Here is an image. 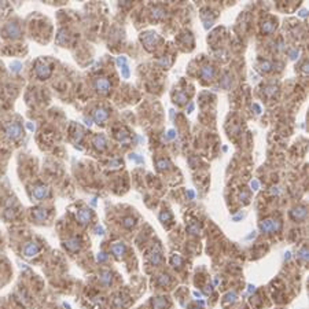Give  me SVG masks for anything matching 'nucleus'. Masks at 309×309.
<instances>
[{
    "label": "nucleus",
    "mask_w": 309,
    "mask_h": 309,
    "mask_svg": "<svg viewBox=\"0 0 309 309\" xmlns=\"http://www.w3.org/2000/svg\"><path fill=\"white\" fill-rule=\"evenodd\" d=\"M254 290H256V287H254V286H252V284H250V286H249V293H253V291H254Z\"/></svg>",
    "instance_id": "79ce46f5"
},
{
    "label": "nucleus",
    "mask_w": 309,
    "mask_h": 309,
    "mask_svg": "<svg viewBox=\"0 0 309 309\" xmlns=\"http://www.w3.org/2000/svg\"><path fill=\"white\" fill-rule=\"evenodd\" d=\"M106 258H107V256L103 252H100L99 254H98V261H104Z\"/></svg>",
    "instance_id": "72a5a7b5"
},
{
    "label": "nucleus",
    "mask_w": 309,
    "mask_h": 309,
    "mask_svg": "<svg viewBox=\"0 0 309 309\" xmlns=\"http://www.w3.org/2000/svg\"><path fill=\"white\" fill-rule=\"evenodd\" d=\"M28 128L30 129V131H32V129H35V125H32L30 122H29V124H28Z\"/></svg>",
    "instance_id": "a18cd8bd"
},
{
    "label": "nucleus",
    "mask_w": 309,
    "mask_h": 309,
    "mask_svg": "<svg viewBox=\"0 0 309 309\" xmlns=\"http://www.w3.org/2000/svg\"><path fill=\"white\" fill-rule=\"evenodd\" d=\"M65 246H66V249L71 250V252H76L80 247V239H77V238L68 239V241L65 242Z\"/></svg>",
    "instance_id": "9d476101"
},
{
    "label": "nucleus",
    "mask_w": 309,
    "mask_h": 309,
    "mask_svg": "<svg viewBox=\"0 0 309 309\" xmlns=\"http://www.w3.org/2000/svg\"><path fill=\"white\" fill-rule=\"evenodd\" d=\"M99 279H100V282H102V283L109 284V283H110V280H111V275H110V272H106V271H103V272H100Z\"/></svg>",
    "instance_id": "dca6fc26"
},
{
    "label": "nucleus",
    "mask_w": 309,
    "mask_h": 309,
    "mask_svg": "<svg viewBox=\"0 0 309 309\" xmlns=\"http://www.w3.org/2000/svg\"><path fill=\"white\" fill-rule=\"evenodd\" d=\"M36 74L39 76L41 80H44V78H47V77H50V74H51V69L47 66V65H44V63H40V65H37V68H36Z\"/></svg>",
    "instance_id": "423d86ee"
},
{
    "label": "nucleus",
    "mask_w": 309,
    "mask_h": 309,
    "mask_svg": "<svg viewBox=\"0 0 309 309\" xmlns=\"http://www.w3.org/2000/svg\"><path fill=\"white\" fill-rule=\"evenodd\" d=\"M142 40L149 50H153L154 47H155L157 41H158V37H157L155 33H147L144 37H142Z\"/></svg>",
    "instance_id": "39448f33"
},
{
    "label": "nucleus",
    "mask_w": 309,
    "mask_h": 309,
    "mask_svg": "<svg viewBox=\"0 0 309 309\" xmlns=\"http://www.w3.org/2000/svg\"><path fill=\"white\" fill-rule=\"evenodd\" d=\"M93 116H95V120L98 121V122H103V121L107 118V111L103 110V109H98Z\"/></svg>",
    "instance_id": "4468645a"
},
{
    "label": "nucleus",
    "mask_w": 309,
    "mask_h": 309,
    "mask_svg": "<svg viewBox=\"0 0 309 309\" xmlns=\"http://www.w3.org/2000/svg\"><path fill=\"white\" fill-rule=\"evenodd\" d=\"M47 195H48V188H47L46 185H39V187H36L33 190V196L36 199H43Z\"/></svg>",
    "instance_id": "6e6552de"
},
{
    "label": "nucleus",
    "mask_w": 309,
    "mask_h": 309,
    "mask_svg": "<svg viewBox=\"0 0 309 309\" xmlns=\"http://www.w3.org/2000/svg\"><path fill=\"white\" fill-rule=\"evenodd\" d=\"M161 261H162V257H161L160 253H153V254H151V263H153L154 265H160Z\"/></svg>",
    "instance_id": "412c9836"
},
{
    "label": "nucleus",
    "mask_w": 309,
    "mask_h": 309,
    "mask_svg": "<svg viewBox=\"0 0 309 309\" xmlns=\"http://www.w3.org/2000/svg\"><path fill=\"white\" fill-rule=\"evenodd\" d=\"M174 136H176L174 131H169V132H168V139H173Z\"/></svg>",
    "instance_id": "e433bc0d"
},
{
    "label": "nucleus",
    "mask_w": 309,
    "mask_h": 309,
    "mask_svg": "<svg viewBox=\"0 0 309 309\" xmlns=\"http://www.w3.org/2000/svg\"><path fill=\"white\" fill-rule=\"evenodd\" d=\"M160 219L162 223H165V221H171L172 220V216L169 212H162V213L160 214Z\"/></svg>",
    "instance_id": "b1692460"
},
{
    "label": "nucleus",
    "mask_w": 309,
    "mask_h": 309,
    "mask_svg": "<svg viewBox=\"0 0 309 309\" xmlns=\"http://www.w3.org/2000/svg\"><path fill=\"white\" fill-rule=\"evenodd\" d=\"M306 214H308V210H306L305 206H298V207H295L294 210H291V213H290V216H291L293 220L295 221H302L306 219Z\"/></svg>",
    "instance_id": "f03ea898"
},
{
    "label": "nucleus",
    "mask_w": 309,
    "mask_h": 309,
    "mask_svg": "<svg viewBox=\"0 0 309 309\" xmlns=\"http://www.w3.org/2000/svg\"><path fill=\"white\" fill-rule=\"evenodd\" d=\"M117 63H118V66L120 68H124V66H127V59H125L124 57H120L117 59Z\"/></svg>",
    "instance_id": "c85d7f7f"
},
{
    "label": "nucleus",
    "mask_w": 309,
    "mask_h": 309,
    "mask_svg": "<svg viewBox=\"0 0 309 309\" xmlns=\"http://www.w3.org/2000/svg\"><path fill=\"white\" fill-rule=\"evenodd\" d=\"M298 55H299V52L297 50H291V51H290V58H291V59H297Z\"/></svg>",
    "instance_id": "473e14b6"
},
{
    "label": "nucleus",
    "mask_w": 309,
    "mask_h": 309,
    "mask_svg": "<svg viewBox=\"0 0 309 309\" xmlns=\"http://www.w3.org/2000/svg\"><path fill=\"white\" fill-rule=\"evenodd\" d=\"M187 195H188L190 199H194V198H195V194H194V191H191V190H190V191H187Z\"/></svg>",
    "instance_id": "c9c22d12"
},
{
    "label": "nucleus",
    "mask_w": 309,
    "mask_h": 309,
    "mask_svg": "<svg viewBox=\"0 0 309 309\" xmlns=\"http://www.w3.org/2000/svg\"><path fill=\"white\" fill-rule=\"evenodd\" d=\"M276 29V24H274L272 21H266L263 24V32L265 33V35H269V33H272Z\"/></svg>",
    "instance_id": "ddd939ff"
},
{
    "label": "nucleus",
    "mask_w": 309,
    "mask_h": 309,
    "mask_svg": "<svg viewBox=\"0 0 309 309\" xmlns=\"http://www.w3.org/2000/svg\"><path fill=\"white\" fill-rule=\"evenodd\" d=\"M153 17L157 18V19L165 17V11H163L162 8H155V10H153Z\"/></svg>",
    "instance_id": "5701e85b"
},
{
    "label": "nucleus",
    "mask_w": 309,
    "mask_h": 309,
    "mask_svg": "<svg viewBox=\"0 0 309 309\" xmlns=\"http://www.w3.org/2000/svg\"><path fill=\"white\" fill-rule=\"evenodd\" d=\"M187 231H188L191 235H198L199 228H198V225H195V224H190L188 227H187Z\"/></svg>",
    "instance_id": "4be33fe9"
},
{
    "label": "nucleus",
    "mask_w": 309,
    "mask_h": 309,
    "mask_svg": "<svg viewBox=\"0 0 309 309\" xmlns=\"http://www.w3.org/2000/svg\"><path fill=\"white\" fill-rule=\"evenodd\" d=\"M235 298H236V293H228L227 295H225V302H234Z\"/></svg>",
    "instance_id": "bb28decb"
},
{
    "label": "nucleus",
    "mask_w": 309,
    "mask_h": 309,
    "mask_svg": "<svg viewBox=\"0 0 309 309\" xmlns=\"http://www.w3.org/2000/svg\"><path fill=\"white\" fill-rule=\"evenodd\" d=\"M250 187H252V190H254V191H257V190H258V187H260L258 181H257V180H253L252 183H250Z\"/></svg>",
    "instance_id": "2f4dec72"
},
{
    "label": "nucleus",
    "mask_w": 309,
    "mask_h": 309,
    "mask_svg": "<svg viewBox=\"0 0 309 309\" xmlns=\"http://www.w3.org/2000/svg\"><path fill=\"white\" fill-rule=\"evenodd\" d=\"M199 77L203 80H212L214 77V69L212 66H203L199 71Z\"/></svg>",
    "instance_id": "0eeeda50"
},
{
    "label": "nucleus",
    "mask_w": 309,
    "mask_h": 309,
    "mask_svg": "<svg viewBox=\"0 0 309 309\" xmlns=\"http://www.w3.org/2000/svg\"><path fill=\"white\" fill-rule=\"evenodd\" d=\"M282 228V223L279 220H275V219H265L260 223V230L265 234H272V232H276Z\"/></svg>",
    "instance_id": "f257e3e1"
},
{
    "label": "nucleus",
    "mask_w": 309,
    "mask_h": 309,
    "mask_svg": "<svg viewBox=\"0 0 309 309\" xmlns=\"http://www.w3.org/2000/svg\"><path fill=\"white\" fill-rule=\"evenodd\" d=\"M192 110H194V104L191 103V104H188V111H192Z\"/></svg>",
    "instance_id": "c03bdc74"
},
{
    "label": "nucleus",
    "mask_w": 309,
    "mask_h": 309,
    "mask_svg": "<svg viewBox=\"0 0 309 309\" xmlns=\"http://www.w3.org/2000/svg\"><path fill=\"white\" fill-rule=\"evenodd\" d=\"M181 264H183V260H181V257L179 256V254H173V257H172V265L180 268Z\"/></svg>",
    "instance_id": "aec40b11"
},
{
    "label": "nucleus",
    "mask_w": 309,
    "mask_h": 309,
    "mask_svg": "<svg viewBox=\"0 0 309 309\" xmlns=\"http://www.w3.org/2000/svg\"><path fill=\"white\" fill-rule=\"evenodd\" d=\"M77 219L81 224L88 223L89 219H91V212L88 209H80L78 210V214H77Z\"/></svg>",
    "instance_id": "1a4fd4ad"
},
{
    "label": "nucleus",
    "mask_w": 309,
    "mask_h": 309,
    "mask_svg": "<svg viewBox=\"0 0 309 309\" xmlns=\"http://www.w3.org/2000/svg\"><path fill=\"white\" fill-rule=\"evenodd\" d=\"M261 66H263V70L264 71H268V70H271V66H272V65L269 63V62H263V63H261Z\"/></svg>",
    "instance_id": "7c9ffc66"
},
{
    "label": "nucleus",
    "mask_w": 309,
    "mask_h": 309,
    "mask_svg": "<svg viewBox=\"0 0 309 309\" xmlns=\"http://www.w3.org/2000/svg\"><path fill=\"white\" fill-rule=\"evenodd\" d=\"M174 102L177 103V104H183V103L187 102V96H185L183 92H177L176 95H174Z\"/></svg>",
    "instance_id": "f3484780"
},
{
    "label": "nucleus",
    "mask_w": 309,
    "mask_h": 309,
    "mask_svg": "<svg viewBox=\"0 0 309 309\" xmlns=\"http://www.w3.org/2000/svg\"><path fill=\"white\" fill-rule=\"evenodd\" d=\"M253 107H254V110H256V113H257V114L261 113V109H260L258 104H256V103H254V104H253Z\"/></svg>",
    "instance_id": "4c0bfd02"
},
{
    "label": "nucleus",
    "mask_w": 309,
    "mask_h": 309,
    "mask_svg": "<svg viewBox=\"0 0 309 309\" xmlns=\"http://www.w3.org/2000/svg\"><path fill=\"white\" fill-rule=\"evenodd\" d=\"M169 282H171V279H169V276H168V275H161L160 279H158V284H160V286L168 284Z\"/></svg>",
    "instance_id": "393cba45"
},
{
    "label": "nucleus",
    "mask_w": 309,
    "mask_h": 309,
    "mask_svg": "<svg viewBox=\"0 0 309 309\" xmlns=\"http://www.w3.org/2000/svg\"><path fill=\"white\" fill-rule=\"evenodd\" d=\"M133 224H135V220H133V219H131V217L125 219V221H124V225H125V227H132Z\"/></svg>",
    "instance_id": "c756f323"
},
{
    "label": "nucleus",
    "mask_w": 309,
    "mask_h": 309,
    "mask_svg": "<svg viewBox=\"0 0 309 309\" xmlns=\"http://www.w3.org/2000/svg\"><path fill=\"white\" fill-rule=\"evenodd\" d=\"M95 88H96V91H98V92L106 93L107 91L110 89V82H109V80H107V78L100 77V78H98V80L95 81Z\"/></svg>",
    "instance_id": "7ed1b4c3"
},
{
    "label": "nucleus",
    "mask_w": 309,
    "mask_h": 309,
    "mask_svg": "<svg viewBox=\"0 0 309 309\" xmlns=\"http://www.w3.org/2000/svg\"><path fill=\"white\" fill-rule=\"evenodd\" d=\"M239 198H243V201H246V199L249 198V194H246V192H243V194H241V196H239Z\"/></svg>",
    "instance_id": "58836bf2"
},
{
    "label": "nucleus",
    "mask_w": 309,
    "mask_h": 309,
    "mask_svg": "<svg viewBox=\"0 0 309 309\" xmlns=\"http://www.w3.org/2000/svg\"><path fill=\"white\" fill-rule=\"evenodd\" d=\"M104 144H106L104 138H103V136H96V138H95V147H96V149L102 150L103 147H104Z\"/></svg>",
    "instance_id": "6ab92c4d"
},
{
    "label": "nucleus",
    "mask_w": 309,
    "mask_h": 309,
    "mask_svg": "<svg viewBox=\"0 0 309 309\" xmlns=\"http://www.w3.org/2000/svg\"><path fill=\"white\" fill-rule=\"evenodd\" d=\"M7 135L13 139L19 138V135H21V128H19V125H11L10 128L7 129Z\"/></svg>",
    "instance_id": "9b49d317"
},
{
    "label": "nucleus",
    "mask_w": 309,
    "mask_h": 309,
    "mask_svg": "<svg viewBox=\"0 0 309 309\" xmlns=\"http://www.w3.org/2000/svg\"><path fill=\"white\" fill-rule=\"evenodd\" d=\"M299 257H301L304 261L308 260V249H306V247H302V249L299 250Z\"/></svg>",
    "instance_id": "cd10ccee"
},
{
    "label": "nucleus",
    "mask_w": 309,
    "mask_h": 309,
    "mask_svg": "<svg viewBox=\"0 0 309 309\" xmlns=\"http://www.w3.org/2000/svg\"><path fill=\"white\" fill-rule=\"evenodd\" d=\"M242 217H243V216H242V214H238V216H235V217H234V221H238V220H241Z\"/></svg>",
    "instance_id": "a19ab883"
},
{
    "label": "nucleus",
    "mask_w": 309,
    "mask_h": 309,
    "mask_svg": "<svg viewBox=\"0 0 309 309\" xmlns=\"http://www.w3.org/2000/svg\"><path fill=\"white\" fill-rule=\"evenodd\" d=\"M157 166H158L160 171H165V169H169L171 163H169V161H166V160H160V161H157Z\"/></svg>",
    "instance_id": "a211bd4d"
},
{
    "label": "nucleus",
    "mask_w": 309,
    "mask_h": 309,
    "mask_svg": "<svg viewBox=\"0 0 309 309\" xmlns=\"http://www.w3.org/2000/svg\"><path fill=\"white\" fill-rule=\"evenodd\" d=\"M165 305H166V299L162 298V297H160V298H155V299L153 301L154 309H161V308H163Z\"/></svg>",
    "instance_id": "2eb2a0df"
},
{
    "label": "nucleus",
    "mask_w": 309,
    "mask_h": 309,
    "mask_svg": "<svg viewBox=\"0 0 309 309\" xmlns=\"http://www.w3.org/2000/svg\"><path fill=\"white\" fill-rule=\"evenodd\" d=\"M37 253H39V246L36 245V243H33V242H29V243H26L25 247H24V256L28 257V258H32V257H35Z\"/></svg>",
    "instance_id": "20e7f679"
},
{
    "label": "nucleus",
    "mask_w": 309,
    "mask_h": 309,
    "mask_svg": "<svg viewBox=\"0 0 309 309\" xmlns=\"http://www.w3.org/2000/svg\"><path fill=\"white\" fill-rule=\"evenodd\" d=\"M299 15H301V17H306V11H305V10H302L301 13H299Z\"/></svg>",
    "instance_id": "37998d69"
},
{
    "label": "nucleus",
    "mask_w": 309,
    "mask_h": 309,
    "mask_svg": "<svg viewBox=\"0 0 309 309\" xmlns=\"http://www.w3.org/2000/svg\"><path fill=\"white\" fill-rule=\"evenodd\" d=\"M111 250H113V254L116 257H121L122 254H124V252H125V246L122 245V243H120V242H117V243H114V245H113Z\"/></svg>",
    "instance_id": "f8f14e48"
},
{
    "label": "nucleus",
    "mask_w": 309,
    "mask_h": 309,
    "mask_svg": "<svg viewBox=\"0 0 309 309\" xmlns=\"http://www.w3.org/2000/svg\"><path fill=\"white\" fill-rule=\"evenodd\" d=\"M194 295H196V297H201V293H198V291H194Z\"/></svg>",
    "instance_id": "49530a36"
},
{
    "label": "nucleus",
    "mask_w": 309,
    "mask_h": 309,
    "mask_svg": "<svg viewBox=\"0 0 309 309\" xmlns=\"http://www.w3.org/2000/svg\"><path fill=\"white\" fill-rule=\"evenodd\" d=\"M8 32H10V35H13V37H17L19 35V29L15 25H10L8 26Z\"/></svg>",
    "instance_id": "a878e982"
},
{
    "label": "nucleus",
    "mask_w": 309,
    "mask_h": 309,
    "mask_svg": "<svg viewBox=\"0 0 309 309\" xmlns=\"http://www.w3.org/2000/svg\"><path fill=\"white\" fill-rule=\"evenodd\" d=\"M95 231H96V234L102 235V234H103V228H102V227H98V228H96V230H95Z\"/></svg>",
    "instance_id": "ea45409f"
},
{
    "label": "nucleus",
    "mask_w": 309,
    "mask_h": 309,
    "mask_svg": "<svg viewBox=\"0 0 309 309\" xmlns=\"http://www.w3.org/2000/svg\"><path fill=\"white\" fill-rule=\"evenodd\" d=\"M19 68H21V63H19V62H14V63H13V70L14 71H18Z\"/></svg>",
    "instance_id": "f704fd0d"
}]
</instances>
